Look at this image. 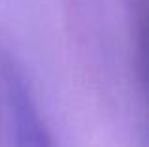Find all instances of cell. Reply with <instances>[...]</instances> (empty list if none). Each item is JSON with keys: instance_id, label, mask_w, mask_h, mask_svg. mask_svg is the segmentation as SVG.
Listing matches in <instances>:
<instances>
[{"instance_id": "6da1fadb", "label": "cell", "mask_w": 149, "mask_h": 147, "mask_svg": "<svg viewBox=\"0 0 149 147\" xmlns=\"http://www.w3.org/2000/svg\"><path fill=\"white\" fill-rule=\"evenodd\" d=\"M38 147H55V145H53V140H51V136H49V132H45L44 136H42V140H40V144H38Z\"/></svg>"}]
</instances>
